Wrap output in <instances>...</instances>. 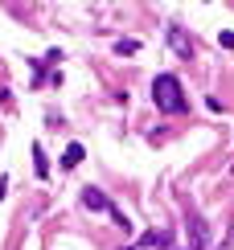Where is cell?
<instances>
[{"instance_id": "cell-1", "label": "cell", "mask_w": 234, "mask_h": 250, "mask_svg": "<svg viewBox=\"0 0 234 250\" xmlns=\"http://www.w3.org/2000/svg\"><path fill=\"white\" fill-rule=\"evenodd\" d=\"M152 103H156V111H164V115H181V111H189V99H185V90H181V78L177 74H156Z\"/></svg>"}, {"instance_id": "cell-2", "label": "cell", "mask_w": 234, "mask_h": 250, "mask_svg": "<svg viewBox=\"0 0 234 250\" xmlns=\"http://www.w3.org/2000/svg\"><path fill=\"white\" fill-rule=\"evenodd\" d=\"M189 250H210V226L193 209H189Z\"/></svg>"}, {"instance_id": "cell-3", "label": "cell", "mask_w": 234, "mask_h": 250, "mask_svg": "<svg viewBox=\"0 0 234 250\" xmlns=\"http://www.w3.org/2000/svg\"><path fill=\"white\" fill-rule=\"evenodd\" d=\"M82 205H87L91 213H107L111 209V201H107V193H103V189H82Z\"/></svg>"}, {"instance_id": "cell-4", "label": "cell", "mask_w": 234, "mask_h": 250, "mask_svg": "<svg viewBox=\"0 0 234 250\" xmlns=\"http://www.w3.org/2000/svg\"><path fill=\"white\" fill-rule=\"evenodd\" d=\"M168 41H173V49H177V54L185 58V62L193 58V45H189V41H185V33H181L177 25H168Z\"/></svg>"}, {"instance_id": "cell-5", "label": "cell", "mask_w": 234, "mask_h": 250, "mask_svg": "<svg viewBox=\"0 0 234 250\" xmlns=\"http://www.w3.org/2000/svg\"><path fill=\"white\" fill-rule=\"evenodd\" d=\"M82 156H87V148H82V144H70V148L62 152V168H78Z\"/></svg>"}, {"instance_id": "cell-6", "label": "cell", "mask_w": 234, "mask_h": 250, "mask_svg": "<svg viewBox=\"0 0 234 250\" xmlns=\"http://www.w3.org/2000/svg\"><path fill=\"white\" fill-rule=\"evenodd\" d=\"M168 242H173V234H168V230H148L140 238V246H168Z\"/></svg>"}, {"instance_id": "cell-7", "label": "cell", "mask_w": 234, "mask_h": 250, "mask_svg": "<svg viewBox=\"0 0 234 250\" xmlns=\"http://www.w3.org/2000/svg\"><path fill=\"white\" fill-rule=\"evenodd\" d=\"M33 168H37V176H41V181L49 176V160H46V152H41V144H33Z\"/></svg>"}, {"instance_id": "cell-8", "label": "cell", "mask_w": 234, "mask_h": 250, "mask_svg": "<svg viewBox=\"0 0 234 250\" xmlns=\"http://www.w3.org/2000/svg\"><path fill=\"white\" fill-rule=\"evenodd\" d=\"M115 54H127V58L140 54V41H136V37H119V41H115Z\"/></svg>"}, {"instance_id": "cell-9", "label": "cell", "mask_w": 234, "mask_h": 250, "mask_svg": "<svg viewBox=\"0 0 234 250\" xmlns=\"http://www.w3.org/2000/svg\"><path fill=\"white\" fill-rule=\"evenodd\" d=\"M218 45L222 49H234V33H218Z\"/></svg>"}, {"instance_id": "cell-10", "label": "cell", "mask_w": 234, "mask_h": 250, "mask_svg": "<svg viewBox=\"0 0 234 250\" xmlns=\"http://www.w3.org/2000/svg\"><path fill=\"white\" fill-rule=\"evenodd\" d=\"M4 189H8V181H4V176H0V197H4Z\"/></svg>"}]
</instances>
